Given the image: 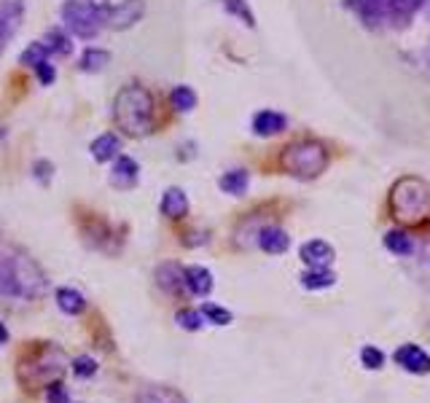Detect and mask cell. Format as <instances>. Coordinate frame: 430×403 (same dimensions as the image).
I'll return each mask as SVG.
<instances>
[{
  "mask_svg": "<svg viewBox=\"0 0 430 403\" xmlns=\"http://www.w3.org/2000/svg\"><path fill=\"white\" fill-rule=\"evenodd\" d=\"M154 113H156L154 95L140 84L122 86L113 100V122L129 137H146L154 129Z\"/></svg>",
  "mask_w": 430,
  "mask_h": 403,
  "instance_id": "obj_1",
  "label": "cell"
},
{
  "mask_svg": "<svg viewBox=\"0 0 430 403\" xmlns=\"http://www.w3.org/2000/svg\"><path fill=\"white\" fill-rule=\"evenodd\" d=\"M46 294V274L25 256L0 258V296L36 301Z\"/></svg>",
  "mask_w": 430,
  "mask_h": 403,
  "instance_id": "obj_2",
  "label": "cell"
},
{
  "mask_svg": "<svg viewBox=\"0 0 430 403\" xmlns=\"http://www.w3.org/2000/svg\"><path fill=\"white\" fill-rule=\"evenodd\" d=\"M390 210L395 220H401L406 226L430 223V183L414 175L401 178L390 188Z\"/></svg>",
  "mask_w": 430,
  "mask_h": 403,
  "instance_id": "obj_3",
  "label": "cell"
},
{
  "mask_svg": "<svg viewBox=\"0 0 430 403\" xmlns=\"http://www.w3.org/2000/svg\"><path fill=\"white\" fill-rule=\"evenodd\" d=\"M280 167L299 181H312L328 167V151L318 140H296L283 148Z\"/></svg>",
  "mask_w": 430,
  "mask_h": 403,
  "instance_id": "obj_4",
  "label": "cell"
},
{
  "mask_svg": "<svg viewBox=\"0 0 430 403\" xmlns=\"http://www.w3.org/2000/svg\"><path fill=\"white\" fill-rule=\"evenodd\" d=\"M105 14H108V3L102 0H65L60 9L65 27L81 41H92L100 36V30L105 27Z\"/></svg>",
  "mask_w": 430,
  "mask_h": 403,
  "instance_id": "obj_5",
  "label": "cell"
},
{
  "mask_svg": "<svg viewBox=\"0 0 430 403\" xmlns=\"http://www.w3.org/2000/svg\"><path fill=\"white\" fill-rule=\"evenodd\" d=\"M25 0H0V54L9 49L16 30L25 22Z\"/></svg>",
  "mask_w": 430,
  "mask_h": 403,
  "instance_id": "obj_6",
  "label": "cell"
},
{
  "mask_svg": "<svg viewBox=\"0 0 430 403\" xmlns=\"http://www.w3.org/2000/svg\"><path fill=\"white\" fill-rule=\"evenodd\" d=\"M146 14V0H122L119 6H108L105 27L111 30H129L135 27Z\"/></svg>",
  "mask_w": 430,
  "mask_h": 403,
  "instance_id": "obj_7",
  "label": "cell"
},
{
  "mask_svg": "<svg viewBox=\"0 0 430 403\" xmlns=\"http://www.w3.org/2000/svg\"><path fill=\"white\" fill-rule=\"evenodd\" d=\"M344 9L355 11L360 16V22L371 30L390 25L387 22V3L385 0H344Z\"/></svg>",
  "mask_w": 430,
  "mask_h": 403,
  "instance_id": "obj_8",
  "label": "cell"
},
{
  "mask_svg": "<svg viewBox=\"0 0 430 403\" xmlns=\"http://www.w3.org/2000/svg\"><path fill=\"white\" fill-rule=\"evenodd\" d=\"M137 178H140V164H137L132 156H116L111 170V186L113 188H122V191H129L137 186Z\"/></svg>",
  "mask_w": 430,
  "mask_h": 403,
  "instance_id": "obj_9",
  "label": "cell"
},
{
  "mask_svg": "<svg viewBox=\"0 0 430 403\" xmlns=\"http://www.w3.org/2000/svg\"><path fill=\"white\" fill-rule=\"evenodd\" d=\"M395 363L401 368H406L409 374H428L430 371V355L417 347V344H404L398 347L395 353Z\"/></svg>",
  "mask_w": 430,
  "mask_h": 403,
  "instance_id": "obj_10",
  "label": "cell"
},
{
  "mask_svg": "<svg viewBox=\"0 0 430 403\" xmlns=\"http://www.w3.org/2000/svg\"><path fill=\"white\" fill-rule=\"evenodd\" d=\"M299 256L301 261L307 264L309 269H326L333 264V247L328 242H323V240H312V242H304L301 245V250H299Z\"/></svg>",
  "mask_w": 430,
  "mask_h": 403,
  "instance_id": "obj_11",
  "label": "cell"
},
{
  "mask_svg": "<svg viewBox=\"0 0 430 403\" xmlns=\"http://www.w3.org/2000/svg\"><path fill=\"white\" fill-rule=\"evenodd\" d=\"M285 127H288V119L277 110H258L253 116V134H258V137L280 134Z\"/></svg>",
  "mask_w": 430,
  "mask_h": 403,
  "instance_id": "obj_12",
  "label": "cell"
},
{
  "mask_svg": "<svg viewBox=\"0 0 430 403\" xmlns=\"http://www.w3.org/2000/svg\"><path fill=\"white\" fill-rule=\"evenodd\" d=\"M161 215L170 220H181L188 215V196L183 194V188L172 186V188L164 191V196H161Z\"/></svg>",
  "mask_w": 430,
  "mask_h": 403,
  "instance_id": "obj_13",
  "label": "cell"
},
{
  "mask_svg": "<svg viewBox=\"0 0 430 403\" xmlns=\"http://www.w3.org/2000/svg\"><path fill=\"white\" fill-rule=\"evenodd\" d=\"M156 285H159L164 294H181L186 288V269L178 264H161L156 269Z\"/></svg>",
  "mask_w": 430,
  "mask_h": 403,
  "instance_id": "obj_14",
  "label": "cell"
},
{
  "mask_svg": "<svg viewBox=\"0 0 430 403\" xmlns=\"http://www.w3.org/2000/svg\"><path fill=\"white\" fill-rule=\"evenodd\" d=\"M288 245H291V240H288L285 229H280V226H264V229L258 232V247H261L264 253L280 256V253L288 250Z\"/></svg>",
  "mask_w": 430,
  "mask_h": 403,
  "instance_id": "obj_15",
  "label": "cell"
},
{
  "mask_svg": "<svg viewBox=\"0 0 430 403\" xmlns=\"http://www.w3.org/2000/svg\"><path fill=\"white\" fill-rule=\"evenodd\" d=\"M89 151H92L95 161L105 164V161H111V159H116V156H119V151H122V140H119V134L102 132L100 137H95V140H92Z\"/></svg>",
  "mask_w": 430,
  "mask_h": 403,
  "instance_id": "obj_16",
  "label": "cell"
},
{
  "mask_svg": "<svg viewBox=\"0 0 430 403\" xmlns=\"http://www.w3.org/2000/svg\"><path fill=\"white\" fill-rule=\"evenodd\" d=\"M186 291L194 296H208L213 291V274L205 267H186Z\"/></svg>",
  "mask_w": 430,
  "mask_h": 403,
  "instance_id": "obj_17",
  "label": "cell"
},
{
  "mask_svg": "<svg viewBox=\"0 0 430 403\" xmlns=\"http://www.w3.org/2000/svg\"><path fill=\"white\" fill-rule=\"evenodd\" d=\"M137 403H188L178 390L161 387V385H148L137 392Z\"/></svg>",
  "mask_w": 430,
  "mask_h": 403,
  "instance_id": "obj_18",
  "label": "cell"
},
{
  "mask_svg": "<svg viewBox=\"0 0 430 403\" xmlns=\"http://www.w3.org/2000/svg\"><path fill=\"white\" fill-rule=\"evenodd\" d=\"M57 306L65 315H81L86 309V299L75 288H60L57 291Z\"/></svg>",
  "mask_w": 430,
  "mask_h": 403,
  "instance_id": "obj_19",
  "label": "cell"
},
{
  "mask_svg": "<svg viewBox=\"0 0 430 403\" xmlns=\"http://www.w3.org/2000/svg\"><path fill=\"white\" fill-rule=\"evenodd\" d=\"M333 282H336V274H333L331 269H309L301 274V285L307 288V291H326V288H331Z\"/></svg>",
  "mask_w": 430,
  "mask_h": 403,
  "instance_id": "obj_20",
  "label": "cell"
},
{
  "mask_svg": "<svg viewBox=\"0 0 430 403\" xmlns=\"http://www.w3.org/2000/svg\"><path fill=\"white\" fill-rule=\"evenodd\" d=\"M247 183H250V175H247L245 170H229L221 178V181H218L221 191H226V194H232V196H242V194H245Z\"/></svg>",
  "mask_w": 430,
  "mask_h": 403,
  "instance_id": "obj_21",
  "label": "cell"
},
{
  "mask_svg": "<svg viewBox=\"0 0 430 403\" xmlns=\"http://www.w3.org/2000/svg\"><path fill=\"white\" fill-rule=\"evenodd\" d=\"M385 247L395 256H412L414 253V240L401 229H393V232L385 234Z\"/></svg>",
  "mask_w": 430,
  "mask_h": 403,
  "instance_id": "obj_22",
  "label": "cell"
},
{
  "mask_svg": "<svg viewBox=\"0 0 430 403\" xmlns=\"http://www.w3.org/2000/svg\"><path fill=\"white\" fill-rule=\"evenodd\" d=\"M111 62V51L105 49H86L81 54V60H78V68L84 70V73H100L105 65Z\"/></svg>",
  "mask_w": 430,
  "mask_h": 403,
  "instance_id": "obj_23",
  "label": "cell"
},
{
  "mask_svg": "<svg viewBox=\"0 0 430 403\" xmlns=\"http://www.w3.org/2000/svg\"><path fill=\"white\" fill-rule=\"evenodd\" d=\"M43 43L49 46L51 54H60V57H70V51H73V43H70V38L65 36V30H60V27L49 30V33L43 36Z\"/></svg>",
  "mask_w": 430,
  "mask_h": 403,
  "instance_id": "obj_24",
  "label": "cell"
},
{
  "mask_svg": "<svg viewBox=\"0 0 430 403\" xmlns=\"http://www.w3.org/2000/svg\"><path fill=\"white\" fill-rule=\"evenodd\" d=\"M221 6L226 11L232 14L234 19H240L245 27H256V14L250 11V6H247V0H221Z\"/></svg>",
  "mask_w": 430,
  "mask_h": 403,
  "instance_id": "obj_25",
  "label": "cell"
},
{
  "mask_svg": "<svg viewBox=\"0 0 430 403\" xmlns=\"http://www.w3.org/2000/svg\"><path fill=\"white\" fill-rule=\"evenodd\" d=\"M170 100L172 105H175V110H181V113H188V110L197 108V92L191 86H175Z\"/></svg>",
  "mask_w": 430,
  "mask_h": 403,
  "instance_id": "obj_26",
  "label": "cell"
},
{
  "mask_svg": "<svg viewBox=\"0 0 430 403\" xmlns=\"http://www.w3.org/2000/svg\"><path fill=\"white\" fill-rule=\"evenodd\" d=\"M49 54H51L49 46H46L43 41H36V43H30V46L22 51L19 62H22V65H30V68H38L41 62H46V57H49Z\"/></svg>",
  "mask_w": 430,
  "mask_h": 403,
  "instance_id": "obj_27",
  "label": "cell"
},
{
  "mask_svg": "<svg viewBox=\"0 0 430 403\" xmlns=\"http://www.w3.org/2000/svg\"><path fill=\"white\" fill-rule=\"evenodd\" d=\"M202 318H208L215 326H229L232 323V312L218 304H202Z\"/></svg>",
  "mask_w": 430,
  "mask_h": 403,
  "instance_id": "obj_28",
  "label": "cell"
},
{
  "mask_svg": "<svg viewBox=\"0 0 430 403\" xmlns=\"http://www.w3.org/2000/svg\"><path fill=\"white\" fill-rule=\"evenodd\" d=\"M175 323L183 331H199L202 328V312H197V309H181L175 315Z\"/></svg>",
  "mask_w": 430,
  "mask_h": 403,
  "instance_id": "obj_29",
  "label": "cell"
},
{
  "mask_svg": "<svg viewBox=\"0 0 430 403\" xmlns=\"http://www.w3.org/2000/svg\"><path fill=\"white\" fill-rule=\"evenodd\" d=\"M360 363L366 368H371V371H380V368L385 366V355H382V350H377V347H363V350H360Z\"/></svg>",
  "mask_w": 430,
  "mask_h": 403,
  "instance_id": "obj_30",
  "label": "cell"
},
{
  "mask_svg": "<svg viewBox=\"0 0 430 403\" xmlns=\"http://www.w3.org/2000/svg\"><path fill=\"white\" fill-rule=\"evenodd\" d=\"M73 374L75 377H95L97 374V360L95 358H89V355H81V358H75L73 360Z\"/></svg>",
  "mask_w": 430,
  "mask_h": 403,
  "instance_id": "obj_31",
  "label": "cell"
},
{
  "mask_svg": "<svg viewBox=\"0 0 430 403\" xmlns=\"http://www.w3.org/2000/svg\"><path fill=\"white\" fill-rule=\"evenodd\" d=\"M46 403H70V395H68V390H65V385H62L60 379L46 385Z\"/></svg>",
  "mask_w": 430,
  "mask_h": 403,
  "instance_id": "obj_32",
  "label": "cell"
},
{
  "mask_svg": "<svg viewBox=\"0 0 430 403\" xmlns=\"http://www.w3.org/2000/svg\"><path fill=\"white\" fill-rule=\"evenodd\" d=\"M33 175H36V181L49 186L51 178H54V164H51L49 159H38L36 164H33Z\"/></svg>",
  "mask_w": 430,
  "mask_h": 403,
  "instance_id": "obj_33",
  "label": "cell"
},
{
  "mask_svg": "<svg viewBox=\"0 0 430 403\" xmlns=\"http://www.w3.org/2000/svg\"><path fill=\"white\" fill-rule=\"evenodd\" d=\"M36 73H38V81L43 86H51L57 81V70H54V65H49V62H41L36 68Z\"/></svg>",
  "mask_w": 430,
  "mask_h": 403,
  "instance_id": "obj_34",
  "label": "cell"
},
{
  "mask_svg": "<svg viewBox=\"0 0 430 403\" xmlns=\"http://www.w3.org/2000/svg\"><path fill=\"white\" fill-rule=\"evenodd\" d=\"M6 342H9V328L0 323V344H6Z\"/></svg>",
  "mask_w": 430,
  "mask_h": 403,
  "instance_id": "obj_35",
  "label": "cell"
}]
</instances>
